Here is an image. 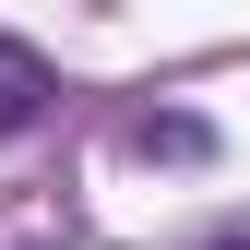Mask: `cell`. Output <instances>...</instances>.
I'll return each instance as SVG.
<instances>
[{
    "label": "cell",
    "mask_w": 250,
    "mask_h": 250,
    "mask_svg": "<svg viewBox=\"0 0 250 250\" xmlns=\"http://www.w3.org/2000/svg\"><path fill=\"white\" fill-rule=\"evenodd\" d=\"M48 96H60V72H48L24 36H0V143H24V131H36V119H48Z\"/></svg>",
    "instance_id": "obj_1"
},
{
    "label": "cell",
    "mask_w": 250,
    "mask_h": 250,
    "mask_svg": "<svg viewBox=\"0 0 250 250\" xmlns=\"http://www.w3.org/2000/svg\"><path fill=\"white\" fill-rule=\"evenodd\" d=\"M131 155H179L191 167V155H214V131L203 119H131Z\"/></svg>",
    "instance_id": "obj_2"
}]
</instances>
